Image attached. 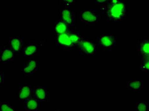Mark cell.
Returning a JSON list of instances; mask_svg holds the SVG:
<instances>
[{
  "instance_id": "obj_6",
  "label": "cell",
  "mask_w": 149,
  "mask_h": 111,
  "mask_svg": "<svg viewBox=\"0 0 149 111\" xmlns=\"http://www.w3.org/2000/svg\"><path fill=\"white\" fill-rule=\"evenodd\" d=\"M60 19L70 27L75 26V13L69 6H64L61 8Z\"/></svg>"
},
{
  "instance_id": "obj_1",
  "label": "cell",
  "mask_w": 149,
  "mask_h": 111,
  "mask_svg": "<svg viewBox=\"0 0 149 111\" xmlns=\"http://www.w3.org/2000/svg\"><path fill=\"white\" fill-rule=\"evenodd\" d=\"M101 9H104L106 17L108 21L118 22L126 18V5L122 0H111L101 5Z\"/></svg>"
},
{
  "instance_id": "obj_19",
  "label": "cell",
  "mask_w": 149,
  "mask_h": 111,
  "mask_svg": "<svg viewBox=\"0 0 149 111\" xmlns=\"http://www.w3.org/2000/svg\"><path fill=\"white\" fill-rule=\"evenodd\" d=\"M0 111H15L14 107L7 102H0Z\"/></svg>"
},
{
  "instance_id": "obj_7",
  "label": "cell",
  "mask_w": 149,
  "mask_h": 111,
  "mask_svg": "<svg viewBox=\"0 0 149 111\" xmlns=\"http://www.w3.org/2000/svg\"><path fill=\"white\" fill-rule=\"evenodd\" d=\"M32 96L39 102H48L50 98V93L44 86H34L32 88Z\"/></svg>"
},
{
  "instance_id": "obj_16",
  "label": "cell",
  "mask_w": 149,
  "mask_h": 111,
  "mask_svg": "<svg viewBox=\"0 0 149 111\" xmlns=\"http://www.w3.org/2000/svg\"><path fill=\"white\" fill-rule=\"evenodd\" d=\"M17 95L20 100L25 101L32 96V88L30 86H22L19 88Z\"/></svg>"
},
{
  "instance_id": "obj_18",
  "label": "cell",
  "mask_w": 149,
  "mask_h": 111,
  "mask_svg": "<svg viewBox=\"0 0 149 111\" xmlns=\"http://www.w3.org/2000/svg\"><path fill=\"white\" fill-rule=\"evenodd\" d=\"M141 70L142 71H148L149 70V55L142 57Z\"/></svg>"
},
{
  "instance_id": "obj_15",
  "label": "cell",
  "mask_w": 149,
  "mask_h": 111,
  "mask_svg": "<svg viewBox=\"0 0 149 111\" xmlns=\"http://www.w3.org/2000/svg\"><path fill=\"white\" fill-rule=\"evenodd\" d=\"M68 33L70 41L77 48L84 39V37L81 35L80 32L77 30H70Z\"/></svg>"
},
{
  "instance_id": "obj_8",
  "label": "cell",
  "mask_w": 149,
  "mask_h": 111,
  "mask_svg": "<svg viewBox=\"0 0 149 111\" xmlns=\"http://www.w3.org/2000/svg\"><path fill=\"white\" fill-rule=\"evenodd\" d=\"M40 67V62L34 59L26 61L21 68L25 76H31L35 73Z\"/></svg>"
},
{
  "instance_id": "obj_23",
  "label": "cell",
  "mask_w": 149,
  "mask_h": 111,
  "mask_svg": "<svg viewBox=\"0 0 149 111\" xmlns=\"http://www.w3.org/2000/svg\"><path fill=\"white\" fill-rule=\"evenodd\" d=\"M108 1L107 0H98V1H96V3H97V4H100V5H103L104 3H107Z\"/></svg>"
},
{
  "instance_id": "obj_17",
  "label": "cell",
  "mask_w": 149,
  "mask_h": 111,
  "mask_svg": "<svg viewBox=\"0 0 149 111\" xmlns=\"http://www.w3.org/2000/svg\"><path fill=\"white\" fill-rule=\"evenodd\" d=\"M141 89V79L136 78L126 82V90L130 92H139Z\"/></svg>"
},
{
  "instance_id": "obj_13",
  "label": "cell",
  "mask_w": 149,
  "mask_h": 111,
  "mask_svg": "<svg viewBox=\"0 0 149 111\" xmlns=\"http://www.w3.org/2000/svg\"><path fill=\"white\" fill-rule=\"evenodd\" d=\"M24 108L26 111H38L40 109V102L31 96L30 98L24 101Z\"/></svg>"
},
{
  "instance_id": "obj_5",
  "label": "cell",
  "mask_w": 149,
  "mask_h": 111,
  "mask_svg": "<svg viewBox=\"0 0 149 111\" xmlns=\"http://www.w3.org/2000/svg\"><path fill=\"white\" fill-rule=\"evenodd\" d=\"M80 53L83 55L92 56L95 54L96 43L92 40L84 39L80 44L77 46Z\"/></svg>"
},
{
  "instance_id": "obj_3",
  "label": "cell",
  "mask_w": 149,
  "mask_h": 111,
  "mask_svg": "<svg viewBox=\"0 0 149 111\" xmlns=\"http://www.w3.org/2000/svg\"><path fill=\"white\" fill-rule=\"evenodd\" d=\"M116 38L114 36L108 34L101 35L97 39V45L101 50H110L116 45Z\"/></svg>"
},
{
  "instance_id": "obj_22",
  "label": "cell",
  "mask_w": 149,
  "mask_h": 111,
  "mask_svg": "<svg viewBox=\"0 0 149 111\" xmlns=\"http://www.w3.org/2000/svg\"><path fill=\"white\" fill-rule=\"evenodd\" d=\"M3 82H4V79H3V73L0 72V86L3 85Z\"/></svg>"
},
{
  "instance_id": "obj_4",
  "label": "cell",
  "mask_w": 149,
  "mask_h": 111,
  "mask_svg": "<svg viewBox=\"0 0 149 111\" xmlns=\"http://www.w3.org/2000/svg\"><path fill=\"white\" fill-rule=\"evenodd\" d=\"M100 19L101 16L95 10H84L80 12V19L87 25L94 26Z\"/></svg>"
},
{
  "instance_id": "obj_14",
  "label": "cell",
  "mask_w": 149,
  "mask_h": 111,
  "mask_svg": "<svg viewBox=\"0 0 149 111\" xmlns=\"http://www.w3.org/2000/svg\"><path fill=\"white\" fill-rule=\"evenodd\" d=\"M70 30V27L61 19L55 22V35H59L67 33Z\"/></svg>"
},
{
  "instance_id": "obj_20",
  "label": "cell",
  "mask_w": 149,
  "mask_h": 111,
  "mask_svg": "<svg viewBox=\"0 0 149 111\" xmlns=\"http://www.w3.org/2000/svg\"><path fill=\"white\" fill-rule=\"evenodd\" d=\"M136 111H147V103L138 102L136 103Z\"/></svg>"
},
{
  "instance_id": "obj_9",
  "label": "cell",
  "mask_w": 149,
  "mask_h": 111,
  "mask_svg": "<svg viewBox=\"0 0 149 111\" xmlns=\"http://www.w3.org/2000/svg\"><path fill=\"white\" fill-rule=\"evenodd\" d=\"M136 55L143 57L149 55V38L143 37L139 40L136 45Z\"/></svg>"
},
{
  "instance_id": "obj_21",
  "label": "cell",
  "mask_w": 149,
  "mask_h": 111,
  "mask_svg": "<svg viewBox=\"0 0 149 111\" xmlns=\"http://www.w3.org/2000/svg\"><path fill=\"white\" fill-rule=\"evenodd\" d=\"M74 3H75V1L74 0H63V1H61V5L65 6H68L73 5Z\"/></svg>"
},
{
  "instance_id": "obj_24",
  "label": "cell",
  "mask_w": 149,
  "mask_h": 111,
  "mask_svg": "<svg viewBox=\"0 0 149 111\" xmlns=\"http://www.w3.org/2000/svg\"><path fill=\"white\" fill-rule=\"evenodd\" d=\"M54 111H62V110H57V109H56V110H54Z\"/></svg>"
},
{
  "instance_id": "obj_2",
  "label": "cell",
  "mask_w": 149,
  "mask_h": 111,
  "mask_svg": "<svg viewBox=\"0 0 149 111\" xmlns=\"http://www.w3.org/2000/svg\"><path fill=\"white\" fill-rule=\"evenodd\" d=\"M55 43L56 45L59 46L61 49L64 51H71V50H75L77 48L70 41L68 32L63 34L56 35Z\"/></svg>"
},
{
  "instance_id": "obj_11",
  "label": "cell",
  "mask_w": 149,
  "mask_h": 111,
  "mask_svg": "<svg viewBox=\"0 0 149 111\" xmlns=\"http://www.w3.org/2000/svg\"><path fill=\"white\" fill-rule=\"evenodd\" d=\"M15 58V53L9 46H5L0 50V60L4 62L13 61Z\"/></svg>"
},
{
  "instance_id": "obj_10",
  "label": "cell",
  "mask_w": 149,
  "mask_h": 111,
  "mask_svg": "<svg viewBox=\"0 0 149 111\" xmlns=\"http://www.w3.org/2000/svg\"><path fill=\"white\" fill-rule=\"evenodd\" d=\"M24 41L19 36H12L9 38V46L14 52L15 55L19 54L20 52L22 51L24 47Z\"/></svg>"
},
{
  "instance_id": "obj_12",
  "label": "cell",
  "mask_w": 149,
  "mask_h": 111,
  "mask_svg": "<svg viewBox=\"0 0 149 111\" xmlns=\"http://www.w3.org/2000/svg\"><path fill=\"white\" fill-rule=\"evenodd\" d=\"M39 50L40 47L38 45H36L35 43H30L24 47L22 52L24 56L31 58V57L38 55Z\"/></svg>"
}]
</instances>
